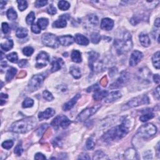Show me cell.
Masks as SVG:
<instances>
[{
	"label": "cell",
	"instance_id": "1",
	"mask_svg": "<svg viewBox=\"0 0 160 160\" xmlns=\"http://www.w3.org/2000/svg\"><path fill=\"white\" fill-rule=\"evenodd\" d=\"M131 121L125 118L120 125L113 127L108 130L102 137L105 142H110L114 140H118L123 138L130 132Z\"/></svg>",
	"mask_w": 160,
	"mask_h": 160
},
{
	"label": "cell",
	"instance_id": "2",
	"mask_svg": "<svg viewBox=\"0 0 160 160\" xmlns=\"http://www.w3.org/2000/svg\"><path fill=\"white\" fill-rule=\"evenodd\" d=\"M36 124V121L34 118H28L13 123L10 131L17 133H26L33 129Z\"/></svg>",
	"mask_w": 160,
	"mask_h": 160
},
{
	"label": "cell",
	"instance_id": "3",
	"mask_svg": "<svg viewBox=\"0 0 160 160\" xmlns=\"http://www.w3.org/2000/svg\"><path fill=\"white\" fill-rule=\"evenodd\" d=\"M114 46L117 53L119 54L128 52L133 47L132 35L128 32H124L121 39L114 40Z\"/></svg>",
	"mask_w": 160,
	"mask_h": 160
},
{
	"label": "cell",
	"instance_id": "4",
	"mask_svg": "<svg viewBox=\"0 0 160 160\" xmlns=\"http://www.w3.org/2000/svg\"><path fill=\"white\" fill-rule=\"evenodd\" d=\"M156 132H157V128L153 124L148 123L140 128L138 131L137 135L143 138H148L155 135Z\"/></svg>",
	"mask_w": 160,
	"mask_h": 160
},
{
	"label": "cell",
	"instance_id": "5",
	"mask_svg": "<svg viewBox=\"0 0 160 160\" xmlns=\"http://www.w3.org/2000/svg\"><path fill=\"white\" fill-rule=\"evenodd\" d=\"M149 103V98L146 95L140 96L136 98H133L129 101L126 104L124 105L122 108L123 110H128L130 108H132L134 107H137L140 105L142 104H148Z\"/></svg>",
	"mask_w": 160,
	"mask_h": 160
},
{
	"label": "cell",
	"instance_id": "6",
	"mask_svg": "<svg viewBox=\"0 0 160 160\" xmlns=\"http://www.w3.org/2000/svg\"><path fill=\"white\" fill-rule=\"evenodd\" d=\"M42 42L45 46L57 48L60 45L58 38L52 33H44L42 36Z\"/></svg>",
	"mask_w": 160,
	"mask_h": 160
},
{
	"label": "cell",
	"instance_id": "7",
	"mask_svg": "<svg viewBox=\"0 0 160 160\" xmlns=\"http://www.w3.org/2000/svg\"><path fill=\"white\" fill-rule=\"evenodd\" d=\"M100 54L95 52H91L89 53V66L91 71H97L101 69L102 65L99 61Z\"/></svg>",
	"mask_w": 160,
	"mask_h": 160
},
{
	"label": "cell",
	"instance_id": "8",
	"mask_svg": "<svg viewBox=\"0 0 160 160\" xmlns=\"http://www.w3.org/2000/svg\"><path fill=\"white\" fill-rule=\"evenodd\" d=\"M45 77L42 75H36L33 76L28 83V88L30 91H34L39 89L43 85Z\"/></svg>",
	"mask_w": 160,
	"mask_h": 160
},
{
	"label": "cell",
	"instance_id": "9",
	"mask_svg": "<svg viewBox=\"0 0 160 160\" xmlns=\"http://www.w3.org/2000/svg\"><path fill=\"white\" fill-rule=\"evenodd\" d=\"M70 124H71V121L66 116L60 115V116H58L54 118L51 124H52V126L54 129L57 130L60 127L62 128L63 129H65L67 127L69 126Z\"/></svg>",
	"mask_w": 160,
	"mask_h": 160
},
{
	"label": "cell",
	"instance_id": "10",
	"mask_svg": "<svg viewBox=\"0 0 160 160\" xmlns=\"http://www.w3.org/2000/svg\"><path fill=\"white\" fill-rule=\"evenodd\" d=\"M101 104H98L93 107L85 109L79 114L77 118H76V120L79 122H82V121L86 120L92 115H93L101 108Z\"/></svg>",
	"mask_w": 160,
	"mask_h": 160
},
{
	"label": "cell",
	"instance_id": "11",
	"mask_svg": "<svg viewBox=\"0 0 160 160\" xmlns=\"http://www.w3.org/2000/svg\"><path fill=\"white\" fill-rule=\"evenodd\" d=\"M129 81V74L126 71L121 73L120 76L118 78L116 81L111 85L110 88L111 89H117L123 87Z\"/></svg>",
	"mask_w": 160,
	"mask_h": 160
},
{
	"label": "cell",
	"instance_id": "12",
	"mask_svg": "<svg viewBox=\"0 0 160 160\" xmlns=\"http://www.w3.org/2000/svg\"><path fill=\"white\" fill-rule=\"evenodd\" d=\"M36 67L41 68L46 66L50 61V56L48 54L44 52H41L36 56Z\"/></svg>",
	"mask_w": 160,
	"mask_h": 160
},
{
	"label": "cell",
	"instance_id": "13",
	"mask_svg": "<svg viewBox=\"0 0 160 160\" xmlns=\"http://www.w3.org/2000/svg\"><path fill=\"white\" fill-rule=\"evenodd\" d=\"M143 54L139 51L135 50L132 53L130 59V65L131 66H134L138 64L140 61L143 58Z\"/></svg>",
	"mask_w": 160,
	"mask_h": 160
},
{
	"label": "cell",
	"instance_id": "14",
	"mask_svg": "<svg viewBox=\"0 0 160 160\" xmlns=\"http://www.w3.org/2000/svg\"><path fill=\"white\" fill-rule=\"evenodd\" d=\"M55 114V111L52 108H47L46 110L43 111L41 112L38 114V118L40 121H43L44 120H48L49 118L53 116Z\"/></svg>",
	"mask_w": 160,
	"mask_h": 160
},
{
	"label": "cell",
	"instance_id": "15",
	"mask_svg": "<svg viewBox=\"0 0 160 160\" xmlns=\"http://www.w3.org/2000/svg\"><path fill=\"white\" fill-rule=\"evenodd\" d=\"M60 44L63 46H69L75 41V39L71 35H66L58 38Z\"/></svg>",
	"mask_w": 160,
	"mask_h": 160
},
{
	"label": "cell",
	"instance_id": "16",
	"mask_svg": "<svg viewBox=\"0 0 160 160\" xmlns=\"http://www.w3.org/2000/svg\"><path fill=\"white\" fill-rule=\"evenodd\" d=\"M81 98V95L80 94H77L72 99H71L68 102H67L66 103L64 104V106L63 107V110L65 111H69L71 110V109L75 106V104L77 103L78 100L79 99Z\"/></svg>",
	"mask_w": 160,
	"mask_h": 160
},
{
	"label": "cell",
	"instance_id": "17",
	"mask_svg": "<svg viewBox=\"0 0 160 160\" xmlns=\"http://www.w3.org/2000/svg\"><path fill=\"white\" fill-rule=\"evenodd\" d=\"M114 26V21L110 18H103L101 20V28L104 30H111Z\"/></svg>",
	"mask_w": 160,
	"mask_h": 160
},
{
	"label": "cell",
	"instance_id": "18",
	"mask_svg": "<svg viewBox=\"0 0 160 160\" xmlns=\"http://www.w3.org/2000/svg\"><path fill=\"white\" fill-rule=\"evenodd\" d=\"M121 97V93L120 91H113V92H111L110 94L107 95V97L104 99V101L108 103H112V102L120 99Z\"/></svg>",
	"mask_w": 160,
	"mask_h": 160
},
{
	"label": "cell",
	"instance_id": "19",
	"mask_svg": "<svg viewBox=\"0 0 160 160\" xmlns=\"http://www.w3.org/2000/svg\"><path fill=\"white\" fill-rule=\"evenodd\" d=\"M52 68L51 69L52 70V72H55L58 71L60 69H61L62 66L64 65V62L62 59L61 58H56L54 59L52 61Z\"/></svg>",
	"mask_w": 160,
	"mask_h": 160
},
{
	"label": "cell",
	"instance_id": "20",
	"mask_svg": "<svg viewBox=\"0 0 160 160\" xmlns=\"http://www.w3.org/2000/svg\"><path fill=\"white\" fill-rule=\"evenodd\" d=\"M75 41L79 45L86 46L89 44V40L88 38L81 34H76L75 35Z\"/></svg>",
	"mask_w": 160,
	"mask_h": 160
},
{
	"label": "cell",
	"instance_id": "21",
	"mask_svg": "<svg viewBox=\"0 0 160 160\" xmlns=\"http://www.w3.org/2000/svg\"><path fill=\"white\" fill-rule=\"evenodd\" d=\"M139 38L141 44V45L144 47H148L150 44H151V41H150L149 36L146 34H140Z\"/></svg>",
	"mask_w": 160,
	"mask_h": 160
},
{
	"label": "cell",
	"instance_id": "22",
	"mask_svg": "<svg viewBox=\"0 0 160 160\" xmlns=\"http://www.w3.org/2000/svg\"><path fill=\"white\" fill-rule=\"evenodd\" d=\"M124 156L128 159H138L136 150L133 148L128 149L124 153Z\"/></svg>",
	"mask_w": 160,
	"mask_h": 160
},
{
	"label": "cell",
	"instance_id": "23",
	"mask_svg": "<svg viewBox=\"0 0 160 160\" xmlns=\"http://www.w3.org/2000/svg\"><path fill=\"white\" fill-rule=\"evenodd\" d=\"M108 91L103 90L100 91L98 90L97 91L95 92V93L93 95V99L96 101H100L103 100V98H105L108 95Z\"/></svg>",
	"mask_w": 160,
	"mask_h": 160
},
{
	"label": "cell",
	"instance_id": "24",
	"mask_svg": "<svg viewBox=\"0 0 160 160\" xmlns=\"http://www.w3.org/2000/svg\"><path fill=\"white\" fill-rule=\"evenodd\" d=\"M13 46V41L10 39H7L5 40L4 43H1V49L5 51V52H8V51L12 49Z\"/></svg>",
	"mask_w": 160,
	"mask_h": 160
},
{
	"label": "cell",
	"instance_id": "25",
	"mask_svg": "<svg viewBox=\"0 0 160 160\" xmlns=\"http://www.w3.org/2000/svg\"><path fill=\"white\" fill-rule=\"evenodd\" d=\"M60 19L55 21L53 23V27L57 28H62L66 26L67 22L65 18H63L62 17H60Z\"/></svg>",
	"mask_w": 160,
	"mask_h": 160
},
{
	"label": "cell",
	"instance_id": "26",
	"mask_svg": "<svg viewBox=\"0 0 160 160\" xmlns=\"http://www.w3.org/2000/svg\"><path fill=\"white\" fill-rule=\"evenodd\" d=\"M71 75L73 76V78L75 79H79L81 78V73L80 69L76 66H71L70 68V71H69Z\"/></svg>",
	"mask_w": 160,
	"mask_h": 160
},
{
	"label": "cell",
	"instance_id": "27",
	"mask_svg": "<svg viewBox=\"0 0 160 160\" xmlns=\"http://www.w3.org/2000/svg\"><path fill=\"white\" fill-rule=\"evenodd\" d=\"M71 60L75 63H81L82 61L81 53L78 50H74L71 53Z\"/></svg>",
	"mask_w": 160,
	"mask_h": 160
},
{
	"label": "cell",
	"instance_id": "28",
	"mask_svg": "<svg viewBox=\"0 0 160 160\" xmlns=\"http://www.w3.org/2000/svg\"><path fill=\"white\" fill-rule=\"evenodd\" d=\"M36 24L41 30H45L49 24V21L47 18H40L39 20H38Z\"/></svg>",
	"mask_w": 160,
	"mask_h": 160
},
{
	"label": "cell",
	"instance_id": "29",
	"mask_svg": "<svg viewBox=\"0 0 160 160\" xmlns=\"http://www.w3.org/2000/svg\"><path fill=\"white\" fill-rule=\"evenodd\" d=\"M17 73V69L15 68H11L8 70L6 75V80L7 81H10L15 77Z\"/></svg>",
	"mask_w": 160,
	"mask_h": 160
},
{
	"label": "cell",
	"instance_id": "30",
	"mask_svg": "<svg viewBox=\"0 0 160 160\" xmlns=\"http://www.w3.org/2000/svg\"><path fill=\"white\" fill-rule=\"evenodd\" d=\"M28 31L27 29L24 28H19L16 31V35L19 38H24L27 36Z\"/></svg>",
	"mask_w": 160,
	"mask_h": 160
},
{
	"label": "cell",
	"instance_id": "31",
	"mask_svg": "<svg viewBox=\"0 0 160 160\" xmlns=\"http://www.w3.org/2000/svg\"><path fill=\"white\" fill-rule=\"evenodd\" d=\"M93 159H108V156L106 155L105 153H104L101 150H98V151L95 153L93 155Z\"/></svg>",
	"mask_w": 160,
	"mask_h": 160
},
{
	"label": "cell",
	"instance_id": "32",
	"mask_svg": "<svg viewBox=\"0 0 160 160\" xmlns=\"http://www.w3.org/2000/svg\"><path fill=\"white\" fill-rule=\"evenodd\" d=\"M152 62L153 65L156 69H159L160 67L159 63V52H156L152 58Z\"/></svg>",
	"mask_w": 160,
	"mask_h": 160
},
{
	"label": "cell",
	"instance_id": "33",
	"mask_svg": "<svg viewBox=\"0 0 160 160\" xmlns=\"http://www.w3.org/2000/svg\"><path fill=\"white\" fill-rule=\"evenodd\" d=\"M6 15H7V17L9 20L13 21L17 18V12L14 10L13 8L9 9L7 11V13H6Z\"/></svg>",
	"mask_w": 160,
	"mask_h": 160
},
{
	"label": "cell",
	"instance_id": "34",
	"mask_svg": "<svg viewBox=\"0 0 160 160\" xmlns=\"http://www.w3.org/2000/svg\"><path fill=\"white\" fill-rule=\"evenodd\" d=\"M88 20L89 21V23H90L91 24H92L93 26H97L98 25L99 20H98V17L96 15H91L88 16Z\"/></svg>",
	"mask_w": 160,
	"mask_h": 160
},
{
	"label": "cell",
	"instance_id": "35",
	"mask_svg": "<svg viewBox=\"0 0 160 160\" xmlns=\"http://www.w3.org/2000/svg\"><path fill=\"white\" fill-rule=\"evenodd\" d=\"M90 39L91 42L94 44H97L101 40V36L98 33H92L90 34Z\"/></svg>",
	"mask_w": 160,
	"mask_h": 160
},
{
	"label": "cell",
	"instance_id": "36",
	"mask_svg": "<svg viewBox=\"0 0 160 160\" xmlns=\"http://www.w3.org/2000/svg\"><path fill=\"white\" fill-rule=\"evenodd\" d=\"M70 4L66 1H60L58 3V8L62 11H66L69 8Z\"/></svg>",
	"mask_w": 160,
	"mask_h": 160
},
{
	"label": "cell",
	"instance_id": "37",
	"mask_svg": "<svg viewBox=\"0 0 160 160\" xmlns=\"http://www.w3.org/2000/svg\"><path fill=\"white\" fill-rule=\"evenodd\" d=\"M154 114L151 113V112H148V113L141 116L140 118V120L141 121H142V122H146V121H148V120L152 119V118H154Z\"/></svg>",
	"mask_w": 160,
	"mask_h": 160
},
{
	"label": "cell",
	"instance_id": "38",
	"mask_svg": "<svg viewBox=\"0 0 160 160\" xmlns=\"http://www.w3.org/2000/svg\"><path fill=\"white\" fill-rule=\"evenodd\" d=\"M6 58H7V59L11 63H15L18 62V54L16 52H13L10 54H8Z\"/></svg>",
	"mask_w": 160,
	"mask_h": 160
},
{
	"label": "cell",
	"instance_id": "39",
	"mask_svg": "<svg viewBox=\"0 0 160 160\" xmlns=\"http://www.w3.org/2000/svg\"><path fill=\"white\" fill-rule=\"evenodd\" d=\"M34 104V101L32 99L30 98H27L24 100V101L23 102L22 104V106L24 108H30L33 106Z\"/></svg>",
	"mask_w": 160,
	"mask_h": 160
},
{
	"label": "cell",
	"instance_id": "40",
	"mask_svg": "<svg viewBox=\"0 0 160 160\" xmlns=\"http://www.w3.org/2000/svg\"><path fill=\"white\" fill-rule=\"evenodd\" d=\"M35 20V15L34 12H31L30 13H29V15L27 16V17L26 18V23L28 25H31L33 24V22Z\"/></svg>",
	"mask_w": 160,
	"mask_h": 160
},
{
	"label": "cell",
	"instance_id": "41",
	"mask_svg": "<svg viewBox=\"0 0 160 160\" xmlns=\"http://www.w3.org/2000/svg\"><path fill=\"white\" fill-rule=\"evenodd\" d=\"M48 128V124H43L41 125L39 128H38L36 131V133L37 134V135L38 136H40L42 135V134L45 132V131L46 130V129Z\"/></svg>",
	"mask_w": 160,
	"mask_h": 160
},
{
	"label": "cell",
	"instance_id": "42",
	"mask_svg": "<svg viewBox=\"0 0 160 160\" xmlns=\"http://www.w3.org/2000/svg\"><path fill=\"white\" fill-rule=\"evenodd\" d=\"M18 4V8L20 11H23L25 10L28 7V3L26 1H23V0H20V1H17Z\"/></svg>",
	"mask_w": 160,
	"mask_h": 160
},
{
	"label": "cell",
	"instance_id": "43",
	"mask_svg": "<svg viewBox=\"0 0 160 160\" xmlns=\"http://www.w3.org/2000/svg\"><path fill=\"white\" fill-rule=\"evenodd\" d=\"M14 145V142L12 140H7L2 143V147L4 149H11Z\"/></svg>",
	"mask_w": 160,
	"mask_h": 160
},
{
	"label": "cell",
	"instance_id": "44",
	"mask_svg": "<svg viewBox=\"0 0 160 160\" xmlns=\"http://www.w3.org/2000/svg\"><path fill=\"white\" fill-rule=\"evenodd\" d=\"M43 97L44 99H45V100L48 101H52V100H53V99H54V97H53V96L52 95V94L48 90H45V91H43Z\"/></svg>",
	"mask_w": 160,
	"mask_h": 160
},
{
	"label": "cell",
	"instance_id": "45",
	"mask_svg": "<svg viewBox=\"0 0 160 160\" xmlns=\"http://www.w3.org/2000/svg\"><path fill=\"white\" fill-rule=\"evenodd\" d=\"M33 52H34V50L33 48L31 46L25 47L24 48H23V54H24V55H26L27 56H31V54L33 53Z\"/></svg>",
	"mask_w": 160,
	"mask_h": 160
},
{
	"label": "cell",
	"instance_id": "46",
	"mask_svg": "<svg viewBox=\"0 0 160 160\" xmlns=\"http://www.w3.org/2000/svg\"><path fill=\"white\" fill-rule=\"evenodd\" d=\"M86 148L89 150H91L95 148V143L94 142L92 138H89L87 141H86Z\"/></svg>",
	"mask_w": 160,
	"mask_h": 160
},
{
	"label": "cell",
	"instance_id": "47",
	"mask_svg": "<svg viewBox=\"0 0 160 160\" xmlns=\"http://www.w3.org/2000/svg\"><path fill=\"white\" fill-rule=\"evenodd\" d=\"M14 150H15L14 151L15 153L18 156H21L22 153L23 151V149L22 148V146L21 144H18V145L15 147Z\"/></svg>",
	"mask_w": 160,
	"mask_h": 160
},
{
	"label": "cell",
	"instance_id": "48",
	"mask_svg": "<svg viewBox=\"0 0 160 160\" xmlns=\"http://www.w3.org/2000/svg\"><path fill=\"white\" fill-rule=\"evenodd\" d=\"M31 31L35 34H39L41 33V29L38 26V24L34 23L31 25Z\"/></svg>",
	"mask_w": 160,
	"mask_h": 160
},
{
	"label": "cell",
	"instance_id": "49",
	"mask_svg": "<svg viewBox=\"0 0 160 160\" xmlns=\"http://www.w3.org/2000/svg\"><path fill=\"white\" fill-rule=\"evenodd\" d=\"M47 12L48 13L51 15H54L56 13L57 11L56 8L54 7V6H53L52 5H51L47 9Z\"/></svg>",
	"mask_w": 160,
	"mask_h": 160
},
{
	"label": "cell",
	"instance_id": "50",
	"mask_svg": "<svg viewBox=\"0 0 160 160\" xmlns=\"http://www.w3.org/2000/svg\"><path fill=\"white\" fill-rule=\"evenodd\" d=\"M100 86H98V85L96 84V85H93L91 86H89V87L87 89V92L88 93H90L92 91H97L98 90H100Z\"/></svg>",
	"mask_w": 160,
	"mask_h": 160
},
{
	"label": "cell",
	"instance_id": "51",
	"mask_svg": "<svg viewBox=\"0 0 160 160\" xmlns=\"http://www.w3.org/2000/svg\"><path fill=\"white\" fill-rule=\"evenodd\" d=\"M2 30H3V33H4L5 34L8 33L9 31H10L9 24L7 23H2Z\"/></svg>",
	"mask_w": 160,
	"mask_h": 160
},
{
	"label": "cell",
	"instance_id": "52",
	"mask_svg": "<svg viewBox=\"0 0 160 160\" xmlns=\"http://www.w3.org/2000/svg\"><path fill=\"white\" fill-rule=\"evenodd\" d=\"M48 1H36L34 3V5L36 8H41L43 6H45L47 5Z\"/></svg>",
	"mask_w": 160,
	"mask_h": 160
},
{
	"label": "cell",
	"instance_id": "53",
	"mask_svg": "<svg viewBox=\"0 0 160 160\" xmlns=\"http://www.w3.org/2000/svg\"><path fill=\"white\" fill-rule=\"evenodd\" d=\"M28 61L27 60H21L18 63V65L20 68H24L25 66L27 65Z\"/></svg>",
	"mask_w": 160,
	"mask_h": 160
},
{
	"label": "cell",
	"instance_id": "54",
	"mask_svg": "<svg viewBox=\"0 0 160 160\" xmlns=\"http://www.w3.org/2000/svg\"><path fill=\"white\" fill-rule=\"evenodd\" d=\"M143 158L146 159H152V153L150 151H148L145 153V154L143 155Z\"/></svg>",
	"mask_w": 160,
	"mask_h": 160
},
{
	"label": "cell",
	"instance_id": "55",
	"mask_svg": "<svg viewBox=\"0 0 160 160\" xmlns=\"http://www.w3.org/2000/svg\"><path fill=\"white\" fill-rule=\"evenodd\" d=\"M34 159H46V156H44L42 153H38L36 154L34 156Z\"/></svg>",
	"mask_w": 160,
	"mask_h": 160
},
{
	"label": "cell",
	"instance_id": "56",
	"mask_svg": "<svg viewBox=\"0 0 160 160\" xmlns=\"http://www.w3.org/2000/svg\"><path fill=\"white\" fill-rule=\"evenodd\" d=\"M100 84L102 86H103V87H105V86H106V85L108 84V79H107V78H106V76H104V77L101 79Z\"/></svg>",
	"mask_w": 160,
	"mask_h": 160
},
{
	"label": "cell",
	"instance_id": "57",
	"mask_svg": "<svg viewBox=\"0 0 160 160\" xmlns=\"http://www.w3.org/2000/svg\"><path fill=\"white\" fill-rule=\"evenodd\" d=\"M130 22H131V23H132L133 25H136V24H137L138 23H139L140 20H139V19L138 18L133 17V18L131 19Z\"/></svg>",
	"mask_w": 160,
	"mask_h": 160
},
{
	"label": "cell",
	"instance_id": "58",
	"mask_svg": "<svg viewBox=\"0 0 160 160\" xmlns=\"http://www.w3.org/2000/svg\"><path fill=\"white\" fill-rule=\"evenodd\" d=\"M78 159H90V158H89V156L87 154H86V153H82L81 155H79Z\"/></svg>",
	"mask_w": 160,
	"mask_h": 160
},
{
	"label": "cell",
	"instance_id": "59",
	"mask_svg": "<svg viewBox=\"0 0 160 160\" xmlns=\"http://www.w3.org/2000/svg\"><path fill=\"white\" fill-rule=\"evenodd\" d=\"M153 80L155 82V83L159 84V75H155L153 76Z\"/></svg>",
	"mask_w": 160,
	"mask_h": 160
},
{
	"label": "cell",
	"instance_id": "60",
	"mask_svg": "<svg viewBox=\"0 0 160 160\" xmlns=\"http://www.w3.org/2000/svg\"><path fill=\"white\" fill-rule=\"evenodd\" d=\"M155 97H156V98H157L158 100H159V86H158L157 88L155 89Z\"/></svg>",
	"mask_w": 160,
	"mask_h": 160
},
{
	"label": "cell",
	"instance_id": "61",
	"mask_svg": "<svg viewBox=\"0 0 160 160\" xmlns=\"http://www.w3.org/2000/svg\"><path fill=\"white\" fill-rule=\"evenodd\" d=\"M155 26L157 28H159L160 26V23H159V18H157L155 20Z\"/></svg>",
	"mask_w": 160,
	"mask_h": 160
},
{
	"label": "cell",
	"instance_id": "62",
	"mask_svg": "<svg viewBox=\"0 0 160 160\" xmlns=\"http://www.w3.org/2000/svg\"><path fill=\"white\" fill-rule=\"evenodd\" d=\"M6 4V1H0V8H1V9H3V8L5 7V5Z\"/></svg>",
	"mask_w": 160,
	"mask_h": 160
},
{
	"label": "cell",
	"instance_id": "63",
	"mask_svg": "<svg viewBox=\"0 0 160 160\" xmlns=\"http://www.w3.org/2000/svg\"><path fill=\"white\" fill-rule=\"evenodd\" d=\"M1 98H8V95H5V94H3V93H1Z\"/></svg>",
	"mask_w": 160,
	"mask_h": 160
},
{
	"label": "cell",
	"instance_id": "64",
	"mask_svg": "<svg viewBox=\"0 0 160 160\" xmlns=\"http://www.w3.org/2000/svg\"><path fill=\"white\" fill-rule=\"evenodd\" d=\"M7 66V63L6 62H2L1 63V67H6Z\"/></svg>",
	"mask_w": 160,
	"mask_h": 160
}]
</instances>
